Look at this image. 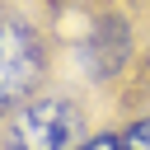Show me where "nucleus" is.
I'll list each match as a JSON object with an SVG mask.
<instances>
[{
  "label": "nucleus",
  "mask_w": 150,
  "mask_h": 150,
  "mask_svg": "<svg viewBox=\"0 0 150 150\" xmlns=\"http://www.w3.org/2000/svg\"><path fill=\"white\" fill-rule=\"evenodd\" d=\"M70 136H75V108L66 98H33L9 127L14 150H66Z\"/></svg>",
  "instance_id": "nucleus-1"
},
{
  "label": "nucleus",
  "mask_w": 150,
  "mask_h": 150,
  "mask_svg": "<svg viewBox=\"0 0 150 150\" xmlns=\"http://www.w3.org/2000/svg\"><path fill=\"white\" fill-rule=\"evenodd\" d=\"M38 70H42V56L33 33H23L19 23H5V103H19L33 89Z\"/></svg>",
  "instance_id": "nucleus-2"
},
{
  "label": "nucleus",
  "mask_w": 150,
  "mask_h": 150,
  "mask_svg": "<svg viewBox=\"0 0 150 150\" xmlns=\"http://www.w3.org/2000/svg\"><path fill=\"white\" fill-rule=\"evenodd\" d=\"M122 150H150V117L127 127V136H122Z\"/></svg>",
  "instance_id": "nucleus-3"
},
{
  "label": "nucleus",
  "mask_w": 150,
  "mask_h": 150,
  "mask_svg": "<svg viewBox=\"0 0 150 150\" xmlns=\"http://www.w3.org/2000/svg\"><path fill=\"white\" fill-rule=\"evenodd\" d=\"M80 150H122V136H89Z\"/></svg>",
  "instance_id": "nucleus-4"
}]
</instances>
